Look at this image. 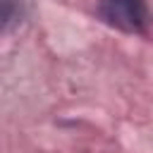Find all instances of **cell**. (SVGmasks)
Wrapping results in <instances>:
<instances>
[{
	"instance_id": "obj_1",
	"label": "cell",
	"mask_w": 153,
	"mask_h": 153,
	"mask_svg": "<svg viewBox=\"0 0 153 153\" xmlns=\"http://www.w3.org/2000/svg\"><path fill=\"white\" fill-rule=\"evenodd\" d=\"M98 17L124 33H141L148 24V7L146 0H98Z\"/></svg>"
},
{
	"instance_id": "obj_2",
	"label": "cell",
	"mask_w": 153,
	"mask_h": 153,
	"mask_svg": "<svg viewBox=\"0 0 153 153\" xmlns=\"http://www.w3.org/2000/svg\"><path fill=\"white\" fill-rule=\"evenodd\" d=\"M22 17V7L17 0H0V31L14 26Z\"/></svg>"
}]
</instances>
